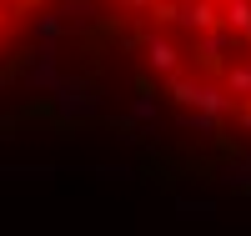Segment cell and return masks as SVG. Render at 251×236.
I'll list each match as a JSON object with an SVG mask.
<instances>
[{"mask_svg": "<svg viewBox=\"0 0 251 236\" xmlns=\"http://www.w3.org/2000/svg\"><path fill=\"white\" fill-rule=\"evenodd\" d=\"M60 5L66 0H0V71L35 46V35Z\"/></svg>", "mask_w": 251, "mask_h": 236, "instance_id": "cell-2", "label": "cell"}, {"mask_svg": "<svg viewBox=\"0 0 251 236\" xmlns=\"http://www.w3.org/2000/svg\"><path fill=\"white\" fill-rule=\"evenodd\" d=\"M86 10L161 111L251 141V0H86Z\"/></svg>", "mask_w": 251, "mask_h": 236, "instance_id": "cell-1", "label": "cell"}]
</instances>
